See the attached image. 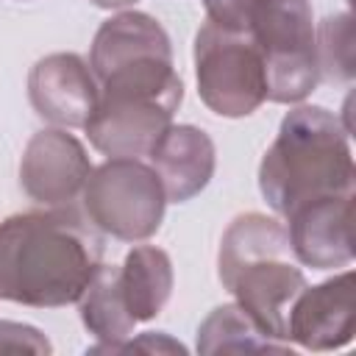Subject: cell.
I'll use <instances>...</instances> for the list:
<instances>
[{"label": "cell", "mask_w": 356, "mask_h": 356, "mask_svg": "<svg viewBox=\"0 0 356 356\" xmlns=\"http://www.w3.org/2000/svg\"><path fill=\"white\" fill-rule=\"evenodd\" d=\"M217 267L234 300L273 339L286 342L289 303L306 286L303 270L292 256L286 225L259 211L234 217L222 234Z\"/></svg>", "instance_id": "3"}, {"label": "cell", "mask_w": 356, "mask_h": 356, "mask_svg": "<svg viewBox=\"0 0 356 356\" xmlns=\"http://www.w3.org/2000/svg\"><path fill=\"white\" fill-rule=\"evenodd\" d=\"M97 78L78 53H50L31 67V106L56 128H83L97 106Z\"/></svg>", "instance_id": "10"}, {"label": "cell", "mask_w": 356, "mask_h": 356, "mask_svg": "<svg viewBox=\"0 0 356 356\" xmlns=\"http://www.w3.org/2000/svg\"><path fill=\"white\" fill-rule=\"evenodd\" d=\"M195 81L209 111L239 120L267 100L264 61L250 33L203 22L195 36Z\"/></svg>", "instance_id": "7"}, {"label": "cell", "mask_w": 356, "mask_h": 356, "mask_svg": "<svg viewBox=\"0 0 356 356\" xmlns=\"http://www.w3.org/2000/svg\"><path fill=\"white\" fill-rule=\"evenodd\" d=\"M100 95L83 131L108 159H139L153 150L184 100L172 58L147 56L97 81Z\"/></svg>", "instance_id": "4"}, {"label": "cell", "mask_w": 356, "mask_h": 356, "mask_svg": "<svg viewBox=\"0 0 356 356\" xmlns=\"http://www.w3.org/2000/svg\"><path fill=\"white\" fill-rule=\"evenodd\" d=\"M120 350H156V353H186V348L181 345V342H175V339H170L167 334H161V331H147V334H142L139 339H125L122 345H120ZM117 350V353H120Z\"/></svg>", "instance_id": "20"}, {"label": "cell", "mask_w": 356, "mask_h": 356, "mask_svg": "<svg viewBox=\"0 0 356 356\" xmlns=\"http://www.w3.org/2000/svg\"><path fill=\"white\" fill-rule=\"evenodd\" d=\"M100 264V239L72 206L0 222V300L36 309L78 303Z\"/></svg>", "instance_id": "1"}, {"label": "cell", "mask_w": 356, "mask_h": 356, "mask_svg": "<svg viewBox=\"0 0 356 356\" xmlns=\"http://www.w3.org/2000/svg\"><path fill=\"white\" fill-rule=\"evenodd\" d=\"M317 61L320 75L337 81L353 78V19L350 14L328 17L317 31Z\"/></svg>", "instance_id": "17"}, {"label": "cell", "mask_w": 356, "mask_h": 356, "mask_svg": "<svg viewBox=\"0 0 356 356\" xmlns=\"http://www.w3.org/2000/svg\"><path fill=\"white\" fill-rule=\"evenodd\" d=\"M172 261L156 245H136L120 267V286L136 323H147L167 306L172 295Z\"/></svg>", "instance_id": "15"}, {"label": "cell", "mask_w": 356, "mask_h": 356, "mask_svg": "<svg viewBox=\"0 0 356 356\" xmlns=\"http://www.w3.org/2000/svg\"><path fill=\"white\" fill-rule=\"evenodd\" d=\"M17 350H28V353H50V342L47 337L25 323H14V320H0V353H17Z\"/></svg>", "instance_id": "19"}, {"label": "cell", "mask_w": 356, "mask_h": 356, "mask_svg": "<svg viewBox=\"0 0 356 356\" xmlns=\"http://www.w3.org/2000/svg\"><path fill=\"white\" fill-rule=\"evenodd\" d=\"M78 309H81V323L97 339V345H92L95 353H117L120 345L134 337L136 320L122 298L120 267L100 264L92 281L86 284L83 295L78 298Z\"/></svg>", "instance_id": "14"}, {"label": "cell", "mask_w": 356, "mask_h": 356, "mask_svg": "<svg viewBox=\"0 0 356 356\" xmlns=\"http://www.w3.org/2000/svg\"><path fill=\"white\" fill-rule=\"evenodd\" d=\"M284 220L298 264L312 270H334L353 261V195L303 203Z\"/></svg>", "instance_id": "11"}, {"label": "cell", "mask_w": 356, "mask_h": 356, "mask_svg": "<svg viewBox=\"0 0 356 356\" xmlns=\"http://www.w3.org/2000/svg\"><path fill=\"white\" fill-rule=\"evenodd\" d=\"M250 36L264 61L267 100L300 103L320 81L317 28L309 0H256Z\"/></svg>", "instance_id": "5"}, {"label": "cell", "mask_w": 356, "mask_h": 356, "mask_svg": "<svg viewBox=\"0 0 356 356\" xmlns=\"http://www.w3.org/2000/svg\"><path fill=\"white\" fill-rule=\"evenodd\" d=\"M147 56H164L172 58V47H170V36L161 28V22L145 11H120L114 17H108L95 39H92V50H89V67L95 72V78H106L111 70L128 64V61H139Z\"/></svg>", "instance_id": "13"}, {"label": "cell", "mask_w": 356, "mask_h": 356, "mask_svg": "<svg viewBox=\"0 0 356 356\" xmlns=\"http://www.w3.org/2000/svg\"><path fill=\"white\" fill-rule=\"evenodd\" d=\"M275 350L286 353L289 345L273 339L236 300L217 306L197 328V353H248Z\"/></svg>", "instance_id": "16"}, {"label": "cell", "mask_w": 356, "mask_h": 356, "mask_svg": "<svg viewBox=\"0 0 356 356\" xmlns=\"http://www.w3.org/2000/svg\"><path fill=\"white\" fill-rule=\"evenodd\" d=\"M348 125L323 106H295L259 164V192L267 206L289 217L298 206L353 195V153Z\"/></svg>", "instance_id": "2"}, {"label": "cell", "mask_w": 356, "mask_h": 356, "mask_svg": "<svg viewBox=\"0 0 356 356\" xmlns=\"http://www.w3.org/2000/svg\"><path fill=\"white\" fill-rule=\"evenodd\" d=\"M95 3L97 8H125V6H134L136 0H89Z\"/></svg>", "instance_id": "21"}, {"label": "cell", "mask_w": 356, "mask_h": 356, "mask_svg": "<svg viewBox=\"0 0 356 356\" xmlns=\"http://www.w3.org/2000/svg\"><path fill=\"white\" fill-rule=\"evenodd\" d=\"M256 0H203L206 22L234 31V33H250V17H253Z\"/></svg>", "instance_id": "18"}, {"label": "cell", "mask_w": 356, "mask_h": 356, "mask_svg": "<svg viewBox=\"0 0 356 356\" xmlns=\"http://www.w3.org/2000/svg\"><path fill=\"white\" fill-rule=\"evenodd\" d=\"M92 172V161L81 139L67 128H44L33 134L19 159V186L42 206H72Z\"/></svg>", "instance_id": "8"}, {"label": "cell", "mask_w": 356, "mask_h": 356, "mask_svg": "<svg viewBox=\"0 0 356 356\" xmlns=\"http://www.w3.org/2000/svg\"><path fill=\"white\" fill-rule=\"evenodd\" d=\"M356 331V281L345 270L323 284L303 286L286 312V342L306 350H337Z\"/></svg>", "instance_id": "9"}, {"label": "cell", "mask_w": 356, "mask_h": 356, "mask_svg": "<svg viewBox=\"0 0 356 356\" xmlns=\"http://www.w3.org/2000/svg\"><path fill=\"white\" fill-rule=\"evenodd\" d=\"M156 170L167 203H186L200 195L217 167V150L211 136L197 125H170L147 153Z\"/></svg>", "instance_id": "12"}, {"label": "cell", "mask_w": 356, "mask_h": 356, "mask_svg": "<svg viewBox=\"0 0 356 356\" xmlns=\"http://www.w3.org/2000/svg\"><path fill=\"white\" fill-rule=\"evenodd\" d=\"M81 200L86 220L120 242L150 239L167 209L156 170L139 159H106L100 167H92Z\"/></svg>", "instance_id": "6"}]
</instances>
